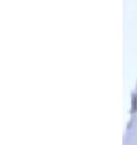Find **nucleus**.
Segmentation results:
<instances>
[{
    "mask_svg": "<svg viewBox=\"0 0 137 145\" xmlns=\"http://www.w3.org/2000/svg\"><path fill=\"white\" fill-rule=\"evenodd\" d=\"M136 110V95H134V99H132V112Z\"/></svg>",
    "mask_w": 137,
    "mask_h": 145,
    "instance_id": "nucleus-1",
    "label": "nucleus"
}]
</instances>
